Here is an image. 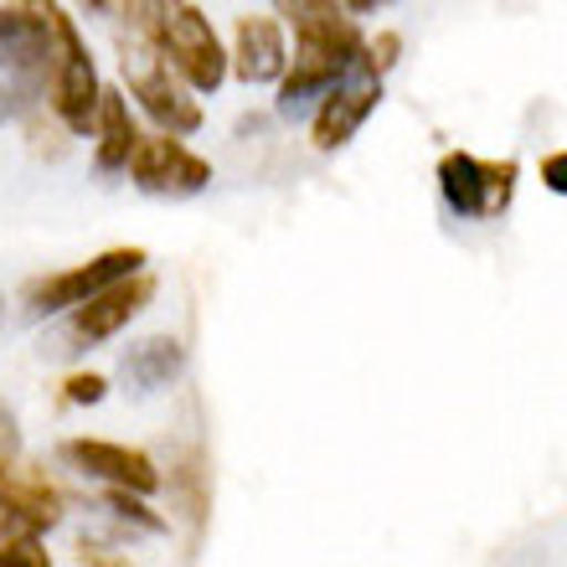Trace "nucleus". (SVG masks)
Returning <instances> with one entry per match:
<instances>
[{"instance_id": "1", "label": "nucleus", "mask_w": 567, "mask_h": 567, "mask_svg": "<svg viewBox=\"0 0 567 567\" xmlns=\"http://www.w3.org/2000/svg\"><path fill=\"white\" fill-rule=\"evenodd\" d=\"M52 83V27L31 6H0V124L31 120Z\"/></svg>"}, {"instance_id": "2", "label": "nucleus", "mask_w": 567, "mask_h": 567, "mask_svg": "<svg viewBox=\"0 0 567 567\" xmlns=\"http://www.w3.org/2000/svg\"><path fill=\"white\" fill-rule=\"evenodd\" d=\"M21 6L42 11L47 27H52V83H47V104L62 120V130L89 135L104 83H99V68H93V52L83 42V31H78V21L62 11L58 0H21Z\"/></svg>"}, {"instance_id": "3", "label": "nucleus", "mask_w": 567, "mask_h": 567, "mask_svg": "<svg viewBox=\"0 0 567 567\" xmlns=\"http://www.w3.org/2000/svg\"><path fill=\"white\" fill-rule=\"evenodd\" d=\"M274 6L295 27V62H310V68L341 78L346 68L367 58V42L341 0H274Z\"/></svg>"}, {"instance_id": "4", "label": "nucleus", "mask_w": 567, "mask_h": 567, "mask_svg": "<svg viewBox=\"0 0 567 567\" xmlns=\"http://www.w3.org/2000/svg\"><path fill=\"white\" fill-rule=\"evenodd\" d=\"M124 78H130L140 109L161 124L165 135H192V130H202V104H196L192 89L176 78V68H171L145 37H140L135 47H124Z\"/></svg>"}, {"instance_id": "5", "label": "nucleus", "mask_w": 567, "mask_h": 567, "mask_svg": "<svg viewBox=\"0 0 567 567\" xmlns=\"http://www.w3.org/2000/svg\"><path fill=\"white\" fill-rule=\"evenodd\" d=\"M516 161H475L464 150H449L439 161V192H444L449 212L464 217V223H485V217H501L516 196Z\"/></svg>"}, {"instance_id": "6", "label": "nucleus", "mask_w": 567, "mask_h": 567, "mask_svg": "<svg viewBox=\"0 0 567 567\" xmlns=\"http://www.w3.org/2000/svg\"><path fill=\"white\" fill-rule=\"evenodd\" d=\"M150 299H155V279H150L145 269L114 279L109 289L89 295L83 305H73V315H68V336H62L58 351H93V346L114 341V336L145 310Z\"/></svg>"}, {"instance_id": "7", "label": "nucleus", "mask_w": 567, "mask_h": 567, "mask_svg": "<svg viewBox=\"0 0 567 567\" xmlns=\"http://www.w3.org/2000/svg\"><path fill=\"white\" fill-rule=\"evenodd\" d=\"M377 104H382V73L372 68V52L357 62V68H346L336 83L326 89V99H320V109H315V150H341L351 145V135H357L361 124L377 114Z\"/></svg>"}, {"instance_id": "8", "label": "nucleus", "mask_w": 567, "mask_h": 567, "mask_svg": "<svg viewBox=\"0 0 567 567\" xmlns=\"http://www.w3.org/2000/svg\"><path fill=\"white\" fill-rule=\"evenodd\" d=\"M145 248H109V254L89 258V264H78V269H62V274H47V279H37L27 289V315H62L73 310V305H83L89 295H99V289H109L114 279H124V274H140L145 269Z\"/></svg>"}, {"instance_id": "9", "label": "nucleus", "mask_w": 567, "mask_h": 567, "mask_svg": "<svg viewBox=\"0 0 567 567\" xmlns=\"http://www.w3.org/2000/svg\"><path fill=\"white\" fill-rule=\"evenodd\" d=\"M130 181H135L145 196H171V202H181V196H196L212 186V165L202 161V155H192V150L181 145L176 135H140L135 155H130Z\"/></svg>"}, {"instance_id": "10", "label": "nucleus", "mask_w": 567, "mask_h": 567, "mask_svg": "<svg viewBox=\"0 0 567 567\" xmlns=\"http://www.w3.org/2000/svg\"><path fill=\"white\" fill-rule=\"evenodd\" d=\"M0 516L27 532H52L62 522V495L58 485L47 480V470L37 464H21L16 454H0Z\"/></svg>"}, {"instance_id": "11", "label": "nucleus", "mask_w": 567, "mask_h": 567, "mask_svg": "<svg viewBox=\"0 0 567 567\" xmlns=\"http://www.w3.org/2000/svg\"><path fill=\"white\" fill-rule=\"evenodd\" d=\"M62 460L73 470H83L89 480L124 485V491H140V495H150L161 485V470H155V460L145 449H124V444H109V439H68Z\"/></svg>"}, {"instance_id": "12", "label": "nucleus", "mask_w": 567, "mask_h": 567, "mask_svg": "<svg viewBox=\"0 0 567 567\" xmlns=\"http://www.w3.org/2000/svg\"><path fill=\"white\" fill-rule=\"evenodd\" d=\"M227 68L258 89V83H279L284 68H289V52H284V27L274 16H238L233 27V52H227Z\"/></svg>"}, {"instance_id": "13", "label": "nucleus", "mask_w": 567, "mask_h": 567, "mask_svg": "<svg viewBox=\"0 0 567 567\" xmlns=\"http://www.w3.org/2000/svg\"><path fill=\"white\" fill-rule=\"evenodd\" d=\"M93 130H99V150H93V165L114 176L130 165L140 145V130H135V114H130V99L120 89H104L99 93V114H93Z\"/></svg>"}, {"instance_id": "14", "label": "nucleus", "mask_w": 567, "mask_h": 567, "mask_svg": "<svg viewBox=\"0 0 567 567\" xmlns=\"http://www.w3.org/2000/svg\"><path fill=\"white\" fill-rule=\"evenodd\" d=\"M120 372L135 392H161L186 372V346H181L176 336H150V341H140V346L124 351Z\"/></svg>"}, {"instance_id": "15", "label": "nucleus", "mask_w": 567, "mask_h": 567, "mask_svg": "<svg viewBox=\"0 0 567 567\" xmlns=\"http://www.w3.org/2000/svg\"><path fill=\"white\" fill-rule=\"evenodd\" d=\"M171 511L186 522V542L196 547L202 532H207V516H212V475H207L202 449H192V454L176 460V470H171Z\"/></svg>"}, {"instance_id": "16", "label": "nucleus", "mask_w": 567, "mask_h": 567, "mask_svg": "<svg viewBox=\"0 0 567 567\" xmlns=\"http://www.w3.org/2000/svg\"><path fill=\"white\" fill-rule=\"evenodd\" d=\"M16 563V567H47L52 557L42 553V542H37V532H27V526H16L0 516V567Z\"/></svg>"}, {"instance_id": "17", "label": "nucleus", "mask_w": 567, "mask_h": 567, "mask_svg": "<svg viewBox=\"0 0 567 567\" xmlns=\"http://www.w3.org/2000/svg\"><path fill=\"white\" fill-rule=\"evenodd\" d=\"M104 511L114 516V522H130L135 532H165V516L145 511V506H140V491H124V485H109Z\"/></svg>"}, {"instance_id": "18", "label": "nucleus", "mask_w": 567, "mask_h": 567, "mask_svg": "<svg viewBox=\"0 0 567 567\" xmlns=\"http://www.w3.org/2000/svg\"><path fill=\"white\" fill-rule=\"evenodd\" d=\"M104 392H109V382L99 372H78V377L62 382V403L68 408H93V403H104Z\"/></svg>"}, {"instance_id": "19", "label": "nucleus", "mask_w": 567, "mask_h": 567, "mask_svg": "<svg viewBox=\"0 0 567 567\" xmlns=\"http://www.w3.org/2000/svg\"><path fill=\"white\" fill-rule=\"evenodd\" d=\"M367 52H372V68H377V73H388L392 62H398V52H403V37H398V31H382L377 42H367Z\"/></svg>"}, {"instance_id": "20", "label": "nucleus", "mask_w": 567, "mask_h": 567, "mask_svg": "<svg viewBox=\"0 0 567 567\" xmlns=\"http://www.w3.org/2000/svg\"><path fill=\"white\" fill-rule=\"evenodd\" d=\"M542 186L557 192V196H567V150H557V155L542 161Z\"/></svg>"}, {"instance_id": "21", "label": "nucleus", "mask_w": 567, "mask_h": 567, "mask_svg": "<svg viewBox=\"0 0 567 567\" xmlns=\"http://www.w3.org/2000/svg\"><path fill=\"white\" fill-rule=\"evenodd\" d=\"M21 449V429H16V413L0 403V454H16Z\"/></svg>"}, {"instance_id": "22", "label": "nucleus", "mask_w": 567, "mask_h": 567, "mask_svg": "<svg viewBox=\"0 0 567 567\" xmlns=\"http://www.w3.org/2000/svg\"><path fill=\"white\" fill-rule=\"evenodd\" d=\"M83 6H93V11H104V16H120L124 11V0H83Z\"/></svg>"}, {"instance_id": "23", "label": "nucleus", "mask_w": 567, "mask_h": 567, "mask_svg": "<svg viewBox=\"0 0 567 567\" xmlns=\"http://www.w3.org/2000/svg\"><path fill=\"white\" fill-rule=\"evenodd\" d=\"M346 11H377V6H388V0H341Z\"/></svg>"}, {"instance_id": "24", "label": "nucleus", "mask_w": 567, "mask_h": 567, "mask_svg": "<svg viewBox=\"0 0 567 567\" xmlns=\"http://www.w3.org/2000/svg\"><path fill=\"white\" fill-rule=\"evenodd\" d=\"M0 315H6V299H0Z\"/></svg>"}]
</instances>
